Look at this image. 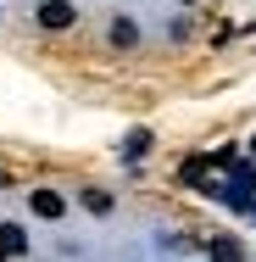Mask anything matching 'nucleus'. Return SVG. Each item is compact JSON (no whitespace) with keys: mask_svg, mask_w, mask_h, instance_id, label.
<instances>
[{"mask_svg":"<svg viewBox=\"0 0 256 262\" xmlns=\"http://www.w3.org/2000/svg\"><path fill=\"white\" fill-rule=\"evenodd\" d=\"M34 17H39V28L61 34V28H73V23H78V6H73V0H45V6L34 11Z\"/></svg>","mask_w":256,"mask_h":262,"instance_id":"1","label":"nucleus"},{"mask_svg":"<svg viewBox=\"0 0 256 262\" xmlns=\"http://www.w3.org/2000/svg\"><path fill=\"white\" fill-rule=\"evenodd\" d=\"M206 262H245V246L234 234H212L206 240Z\"/></svg>","mask_w":256,"mask_h":262,"instance_id":"2","label":"nucleus"},{"mask_svg":"<svg viewBox=\"0 0 256 262\" xmlns=\"http://www.w3.org/2000/svg\"><path fill=\"white\" fill-rule=\"evenodd\" d=\"M28 207H34V217H61V212H67V201H61V195H56V190H28Z\"/></svg>","mask_w":256,"mask_h":262,"instance_id":"3","label":"nucleus"},{"mask_svg":"<svg viewBox=\"0 0 256 262\" xmlns=\"http://www.w3.org/2000/svg\"><path fill=\"white\" fill-rule=\"evenodd\" d=\"M111 45H117V51H134V45H139V28H134V17H117V23H111Z\"/></svg>","mask_w":256,"mask_h":262,"instance_id":"4","label":"nucleus"},{"mask_svg":"<svg viewBox=\"0 0 256 262\" xmlns=\"http://www.w3.org/2000/svg\"><path fill=\"white\" fill-rule=\"evenodd\" d=\"M0 251H6V257H22V251H28V234H22L17 223H0Z\"/></svg>","mask_w":256,"mask_h":262,"instance_id":"5","label":"nucleus"},{"mask_svg":"<svg viewBox=\"0 0 256 262\" xmlns=\"http://www.w3.org/2000/svg\"><path fill=\"white\" fill-rule=\"evenodd\" d=\"M145 151H151V134H145V128H134V134H128V140L117 145V157H123V162H139Z\"/></svg>","mask_w":256,"mask_h":262,"instance_id":"6","label":"nucleus"},{"mask_svg":"<svg viewBox=\"0 0 256 262\" xmlns=\"http://www.w3.org/2000/svg\"><path fill=\"white\" fill-rule=\"evenodd\" d=\"M78 195H84V207H89V212H101V217H106L111 207H117V201H111L106 190H78Z\"/></svg>","mask_w":256,"mask_h":262,"instance_id":"7","label":"nucleus"},{"mask_svg":"<svg viewBox=\"0 0 256 262\" xmlns=\"http://www.w3.org/2000/svg\"><path fill=\"white\" fill-rule=\"evenodd\" d=\"M178 179H184V184H201L206 179V157H190L184 167H178Z\"/></svg>","mask_w":256,"mask_h":262,"instance_id":"8","label":"nucleus"},{"mask_svg":"<svg viewBox=\"0 0 256 262\" xmlns=\"http://www.w3.org/2000/svg\"><path fill=\"white\" fill-rule=\"evenodd\" d=\"M184 6H195V0H184Z\"/></svg>","mask_w":256,"mask_h":262,"instance_id":"9","label":"nucleus"}]
</instances>
